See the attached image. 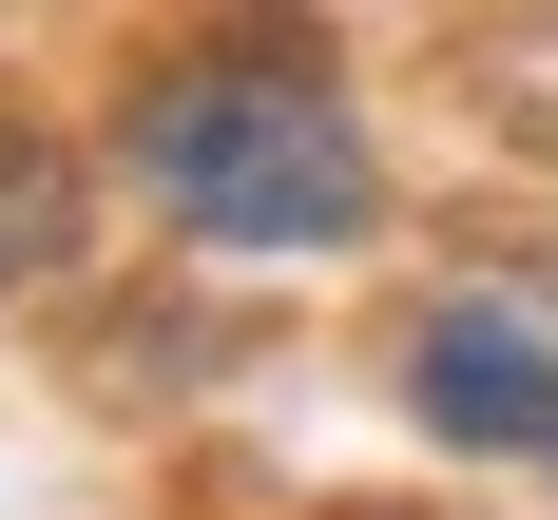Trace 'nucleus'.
<instances>
[{
    "instance_id": "1",
    "label": "nucleus",
    "mask_w": 558,
    "mask_h": 520,
    "mask_svg": "<svg viewBox=\"0 0 558 520\" xmlns=\"http://www.w3.org/2000/svg\"><path fill=\"white\" fill-rule=\"evenodd\" d=\"M116 173H135V213L231 251V270H328L386 231V155H366V116L308 39H193L155 58L135 97H116Z\"/></svg>"
},
{
    "instance_id": "2",
    "label": "nucleus",
    "mask_w": 558,
    "mask_h": 520,
    "mask_svg": "<svg viewBox=\"0 0 558 520\" xmlns=\"http://www.w3.org/2000/svg\"><path fill=\"white\" fill-rule=\"evenodd\" d=\"M404 424L444 462H558V309L539 289H444L404 328Z\"/></svg>"
},
{
    "instance_id": "3",
    "label": "nucleus",
    "mask_w": 558,
    "mask_h": 520,
    "mask_svg": "<svg viewBox=\"0 0 558 520\" xmlns=\"http://www.w3.org/2000/svg\"><path fill=\"white\" fill-rule=\"evenodd\" d=\"M77 231H97V193H77V155H58L39 116H0V309L77 270Z\"/></svg>"
}]
</instances>
